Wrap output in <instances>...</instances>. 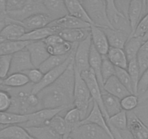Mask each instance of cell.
I'll return each mask as SVG.
<instances>
[{"label":"cell","mask_w":148,"mask_h":139,"mask_svg":"<svg viewBox=\"0 0 148 139\" xmlns=\"http://www.w3.org/2000/svg\"><path fill=\"white\" fill-rule=\"evenodd\" d=\"M74 59V58H73ZM75 66L73 59L63 74L54 83L38 93L40 109H64L73 107Z\"/></svg>","instance_id":"1"},{"label":"cell","mask_w":148,"mask_h":139,"mask_svg":"<svg viewBox=\"0 0 148 139\" xmlns=\"http://www.w3.org/2000/svg\"><path fill=\"white\" fill-rule=\"evenodd\" d=\"M94 101L86 82L80 73L75 69V82L73 89V107L78 109L82 121L86 118L93 106Z\"/></svg>","instance_id":"2"},{"label":"cell","mask_w":148,"mask_h":139,"mask_svg":"<svg viewBox=\"0 0 148 139\" xmlns=\"http://www.w3.org/2000/svg\"><path fill=\"white\" fill-rule=\"evenodd\" d=\"M80 2L90 18L92 25L101 28H112L107 17L106 1L82 0Z\"/></svg>","instance_id":"3"},{"label":"cell","mask_w":148,"mask_h":139,"mask_svg":"<svg viewBox=\"0 0 148 139\" xmlns=\"http://www.w3.org/2000/svg\"><path fill=\"white\" fill-rule=\"evenodd\" d=\"M92 40L89 35L83 41L78 43L74 55V66L75 69L82 73L89 69V56H90Z\"/></svg>","instance_id":"4"},{"label":"cell","mask_w":148,"mask_h":139,"mask_svg":"<svg viewBox=\"0 0 148 139\" xmlns=\"http://www.w3.org/2000/svg\"><path fill=\"white\" fill-rule=\"evenodd\" d=\"M69 137L73 139H111L102 127L91 124H80L72 130Z\"/></svg>","instance_id":"5"},{"label":"cell","mask_w":148,"mask_h":139,"mask_svg":"<svg viewBox=\"0 0 148 139\" xmlns=\"http://www.w3.org/2000/svg\"><path fill=\"white\" fill-rule=\"evenodd\" d=\"M106 12L108 20L112 28L126 33L131 36L132 30L129 20L116 9L114 1H106Z\"/></svg>","instance_id":"6"},{"label":"cell","mask_w":148,"mask_h":139,"mask_svg":"<svg viewBox=\"0 0 148 139\" xmlns=\"http://www.w3.org/2000/svg\"><path fill=\"white\" fill-rule=\"evenodd\" d=\"M39 13H47L43 1L27 0L25 6L21 10L7 13V18L15 22H22L26 18Z\"/></svg>","instance_id":"7"},{"label":"cell","mask_w":148,"mask_h":139,"mask_svg":"<svg viewBox=\"0 0 148 139\" xmlns=\"http://www.w3.org/2000/svg\"><path fill=\"white\" fill-rule=\"evenodd\" d=\"M81 76H82V78L84 80V81L86 82V85L89 88L92 99L97 104L99 108L100 109L101 112H102V114L108 123L109 117L107 114L105 107H104L103 101H102V91L97 80L95 73L89 68V70L81 73Z\"/></svg>","instance_id":"8"},{"label":"cell","mask_w":148,"mask_h":139,"mask_svg":"<svg viewBox=\"0 0 148 139\" xmlns=\"http://www.w3.org/2000/svg\"><path fill=\"white\" fill-rule=\"evenodd\" d=\"M75 51H76V49L73 51V52L72 55H71V57H70L65 62H63L62 65H60V66L55 68V69L52 70L50 71L47 72V73L44 74V77L43 78H42V80H41L40 83L33 86L31 92H32L33 93H35V94H38V93L40 91H42L43 89H46L47 87H48V86H49L50 85H52V83H55V82L56 81L62 74H63L64 72L66 70L68 67L69 66L71 62L73 61V59L74 58V55H75Z\"/></svg>","instance_id":"9"},{"label":"cell","mask_w":148,"mask_h":139,"mask_svg":"<svg viewBox=\"0 0 148 139\" xmlns=\"http://www.w3.org/2000/svg\"><path fill=\"white\" fill-rule=\"evenodd\" d=\"M64 109H42L36 112L29 114V120L25 123L19 125L24 128L31 127H40L48 125L49 121L55 116L60 114Z\"/></svg>","instance_id":"10"},{"label":"cell","mask_w":148,"mask_h":139,"mask_svg":"<svg viewBox=\"0 0 148 139\" xmlns=\"http://www.w3.org/2000/svg\"><path fill=\"white\" fill-rule=\"evenodd\" d=\"M147 1H142V0L130 1L129 14H128V19L132 30V35L130 37L133 36L139 21L146 15L145 12H147Z\"/></svg>","instance_id":"11"},{"label":"cell","mask_w":148,"mask_h":139,"mask_svg":"<svg viewBox=\"0 0 148 139\" xmlns=\"http://www.w3.org/2000/svg\"><path fill=\"white\" fill-rule=\"evenodd\" d=\"M52 28L55 33L62 30L68 29H86L91 27L90 24L80 20L74 17L68 15L60 19L52 21L47 25Z\"/></svg>","instance_id":"12"},{"label":"cell","mask_w":148,"mask_h":139,"mask_svg":"<svg viewBox=\"0 0 148 139\" xmlns=\"http://www.w3.org/2000/svg\"><path fill=\"white\" fill-rule=\"evenodd\" d=\"M34 68L31 62L30 54L28 49L25 48L23 50L12 55L10 74L17 73H24Z\"/></svg>","instance_id":"13"},{"label":"cell","mask_w":148,"mask_h":139,"mask_svg":"<svg viewBox=\"0 0 148 139\" xmlns=\"http://www.w3.org/2000/svg\"><path fill=\"white\" fill-rule=\"evenodd\" d=\"M127 130L134 139H148V127L135 112H127Z\"/></svg>","instance_id":"14"},{"label":"cell","mask_w":148,"mask_h":139,"mask_svg":"<svg viewBox=\"0 0 148 139\" xmlns=\"http://www.w3.org/2000/svg\"><path fill=\"white\" fill-rule=\"evenodd\" d=\"M31 62L35 68H38L49 56L46 44L43 41L30 42L26 46Z\"/></svg>","instance_id":"15"},{"label":"cell","mask_w":148,"mask_h":139,"mask_svg":"<svg viewBox=\"0 0 148 139\" xmlns=\"http://www.w3.org/2000/svg\"><path fill=\"white\" fill-rule=\"evenodd\" d=\"M90 36L92 44L97 51L103 56H106L110 49L108 39L102 28L91 25Z\"/></svg>","instance_id":"16"},{"label":"cell","mask_w":148,"mask_h":139,"mask_svg":"<svg viewBox=\"0 0 148 139\" xmlns=\"http://www.w3.org/2000/svg\"><path fill=\"white\" fill-rule=\"evenodd\" d=\"M6 25L2 32L0 33V37L6 41L20 40L26 33V30L22 25L18 22L12 21L6 18Z\"/></svg>","instance_id":"17"},{"label":"cell","mask_w":148,"mask_h":139,"mask_svg":"<svg viewBox=\"0 0 148 139\" xmlns=\"http://www.w3.org/2000/svg\"><path fill=\"white\" fill-rule=\"evenodd\" d=\"M85 123H91V124L96 125L102 127V129H104L108 133V134L109 135L111 139H114L106 119L105 118L100 109L99 108L98 105L95 102H94L93 106H92V108L90 112H89V115L86 117V118L82 120L80 124H85Z\"/></svg>","instance_id":"18"},{"label":"cell","mask_w":148,"mask_h":139,"mask_svg":"<svg viewBox=\"0 0 148 139\" xmlns=\"http://www.w3.org/2000/svg\"><path fill=\"white\" fill-rule=\"evenodd\" d=\"M52 22V18L47 13H39L26 18L19 23L25 28L27 33L34 30L45 28Z\"/></svg>","instance_id":"19"},{"label":"cell","mask_w":148,"mask_h":139,"mask_svg":"<svg viewBox=\"0 0 148 139\" xmlns=\"http://www.w3.org/2000/svg\"><path fill=\"white\" fill-rule=\"evenodd\" d=\"M43 3L47 14L51 17L52 21L60 19L68 15L65 1L60 0H43Z\"/></svg>","instance_id":"20"},{"label":"cell","mask_w":148,"mask_h":139,"mask_svg":"<svg viewBox=\"0 0 148 139\" xmlns=\"http://www.w3.org/2000/svg\"><path fill=\"white\" fill-rule=\"evenodd\" d=\"M103 91L107 92L109 94L118 98L119 99H122L126 96L132 94L123 85L119 80L116 76L111 77L105 82L103 86Z\"/></svg>","instance_id":"21"},{"label":"cell","mask_w":148,"mask_h":139,"mask_svg":"<svg viewBox=\"0 0 148 139\" xmlns=\"http://www.w3.org/2000/svg\"><path fill=\"white\" fill-rule=\"evenodd\" d=\"M108 39L110 47L123 49L130 36L123 31L110 28H102Z\"/></svg>","instance_id":"22"},{"label":"cell","mask_w":148,"mask_h":139,"mask_svg":"<svg viewBox=\"0 0 148 139\" xmlns=\"http://www.w3.org/2000/svg\"><path fill=\"white\" fill-rule=\"evenodd\" d=\"M0 139H34L19 125H8L0 130Z\"/></svg>","instance_id":"23"},{"label":"cell","mask_w":148,"mask_h":139,"mask_svg":"<svg viewBox=\"0 0 148 139\" xmlns=\"http://www.w3.org/2000/svg\"><path fill=\"white\" fill-rule=\"evenodd\" d=\"M57 34L65 42L71 44H78L90 35V28L86 29L62 30Z\"/></svg>","instance_id":"24"},{"label":"cell","mask_w":148,"mask_h":139,"mask_svg":"<svg viewBox=\"0 0 148 139\" xmlns=\"http://www.w3.org/2000/svg\"><path fill=\"white\" fill-rule=\"evenodd\" d=\"M65 4L67 10H68V15L92 25V21L88 16L86 10L82 6L80 1L67 0V1H65Z\"/></svg>","instance_id":"25"},{"label":"cell","mask_w":148,"mask_h":139,"mask_svg":"<svg viewBox=\"0 0 148 139\" xmlns=\"http://www.w3.org/2000/svg\"><path fill=\"white\" fill-rule=\"evenodd\" d=\"M102 56L95 49L93 45L92 44L90 51V56H89V68L92 70L95 73L96 78L100 86L101 89L103 92L104 83L102 80V75H101V69H102Z\"/></svg>","instance_id":"26"},{"label":"cell","mask_w":148,"mask_h":139,"mask_svg":"<svg viewBox=\"0 0 148 139\" xmlns=\"http://www.w3.org/2000/svg\"><path fill=\"white\" fill-rule=\"evenodd\" d=\"M25 129L34 139H62L60 136L48 125L31 127Z\"/></svg>","instance_id":"27"},{"label":"cell","mask_w":148,"mask_h":139,"mask_svg":"<svg viewBox=\"0 0 148 139\" xmlns=\"http://www.w3.org/2000/svg\"><path fill=\"white\" fill-rule=\"evenodd\" d=\"M28 42L24 41H6L0 42V56L13 55L14 54L26 48L29 44Z\"/></svg>","instance_id":"28"},{"label":"cell","mask_w":148,"mask_h":139,"mask_svg":"<svg viewBox=\"0 0 148 139\" xmlns=\"http://www.w3.org/2000/svg\"><path fill=\"white\" fill-rule=\"evenodd\" d=\"M106 57L116 67L127 70L129 61L123 49L110 47Z\"/></svg>","instance_id":"29"},{"label":"cell","mask_w":148,"mask_h":139,"mask_svg":"<svg viewBox=\"0 0 148 139\" xmlns=\"http://www.w3.org/2000/svg\"><path fill=\"white\" fill-rule=\"evenodd\" d=\"M102 101H103L104 107L108 117H113L122 111L121 107V100L107 92H102Z\"/></svg>","instance_id":"30"},{"label":"cell","mask_w":148,"mask_h":139,"mask_svg":"<svg viewBox=\"0 0 148 139\" xmlns=\"http://www.w3.org/2000/svg\"><path fill=\"white\" fill-rule=\"evenodd\" d=\"M29 83L28 77L23 73H12L3 80V86L7 89H20Z\"/></svg>","instance_id":"31"},{"label":"cell","mask_w":148,"mask_h":139,"mask_svg":"<svg viewBox=\"0 0 148 139\" xmlns=\"http://www.w3.org/2000/svg\"><path fill=\"white\" fill-rule=\"evenodd\" d=\"M76 46H77V44L76 45V46H75V48L73 49V50L71 53L68 54V55H62V56L50 55V56H49V57H48L47 59L46 60H45V62H44L43 63H42L38 68L41 71H42L44 74L47 73V72L50 71V70H52L55 69V68H56L57 67L62 65L63 62H65V61H66L70 57H71V55H72L73 51L75 50V49H76Z\"/></svg>","instance_id":"32"},{"label":"cell","mask_w":148,"mask_h":139,"mask_svg":"<svg viewBox=\"0 0 148 139\" xmlns=\"http://www.w3.org/2000/svg\"><path fill=\"white\" fill-rule=\"evenodd\" d=\"M143 43V39L141 37L132 36L128 39L124 47H123V50H124L129 62L136 59L138 53H139L141 46H142Z\"/></svg>","instance_id":"33"},{"label":"cell","mask_w":148,"mask_h":139,"mask_svg":"<svg viewBox=\"0 0 148 139\" xmlns=\"http://www.w3.org/2000/svg\"><path fill=\"white\" fill-rule=\"evenodd\" d=\"M52 34H55V31L51 28L47 26L45 28H39V29L34 30V31L27 32L20 39V41H24V42H28L44 41L45 39L49 37V36H51Z\"/></svg>","instance_id":"34"},{"label":"cell","mask_w":148,"mask_h":139,"mask_svg":"<svg viewBox=\"0 0 148 139\" xmlns=\"http://www.w3.org/2000/svg\"><path fill=\"white\" fill-rule=\"evenodd\" d=\"M48 126L53 129L59 136L62 138V139H67L70 136L71 130L67 126L64 117L60 114L55 116L52 120L49 121Z\"/></svg>","instance_id":"35"},{"label":"cell","mask_w":148,"mask_h":139,"mask_svg":"<svg viewBox=\"0 0 148 139\" xmlns=\"http://www.w3.org/2000/svg\"><path fill=\"white\" fill-rule=\"evenodd\" d=\"M28 120H29V114H18L10 112H0V124L4 125H21L26 123Z\"/></svg>","instance_id":"36"},{"label":"cell","mask_w":148,"mask_h":139,"mask_svg":"<svg viewBox=\"0 0 148 139\" xmlns=\"http://www.w3.org/2000/svg\"><path fill=\"white\" fill-rule=\"evenodd\" d=\"M127 112L122 110L113 117H110L108 124L110 128H115L120 131L127 129Z\"/></svg>","instance_id":"37"},{"label":"cell","mask_w":148,"mask_h":139,"mask_svg":"<svg viewBox=\"0 0 148 139\" xmlns=\"http://www.w3.org/2000/svg\"><path fill=\"white\" fill-rule=\"evenodd\" d=\"M64 120H65L67 126L72 132V130L76 128L77 126H79L82 122L80 112L76 107H73L66 112L65 114L64 115Z\"/></svg>","instance_id":"38"},{"label":"cell","mask_w":148,"mask_h":139,"mask_svg":"<svg viewBox=\"0 0 148 139\" xmlns=\"http://www.w3.org/2000/svg\"><path fill=\"white\" fill-rule=\"evenodd\" d=\"M127 71L132 80L134 95L136 96L138 83H139V78H140L141 76L140 70H139V65H138L136 59H134L133 60H131L130 62H129V65H128L127 67Z\"/></svg>","instance_id":"39"},{"label":"cell","mask_w":148,"mask_h":139,"mask_svg":"<svg viewBox=\"0 0 148 139\" xmlns=\"http://www.w3.org/2000/svg\"><path fill=\"white\" fill-rule=\"evenodd\" d=\"M115 76L132 94H134L133 83H132V80L128 73L127 70L116 67V75Z\"/></svg>","instance_id":"40"},{"label":"cell","mask_w":148,"mask_h":139,"mask_svg":"<svg viewBox=\"0 0 148 139\" xmlns=\"http://www.w3.org/2000/svg\"><path fill=\"white\" fill-rule=\"evenodd\" d=\"M141 75L148 68V40L144 42L136 57Z\"/></svg>","instance_id":"41"},{"label":"cell","mask_w":148,"mask_h":139,"mask_svg":"<svg viewBox=\"0 0 148 139\" xmlns=\"http://www.w3.org/2000/svg\"><path fill=\"white\" fill-rule=\"evenodd\" d=\"M101 75H102V80H103L104 83L108 79L116 75V67L110 62L106 56L102 57Z\"/></svg>","instance_id":"42"},{"label":"cell","mask_w":148,"mask_h":139,"mask_svg":"<svg viewBox=\"0 0 148 139\" xmlns=\"http://www.w3.org/2000/svg\"><path fill=\"white\" fill-rule=\"evenodd\" d=\"M139 104V98L134 94H130L126 97L121 99V107L122 110L128 112H132L136 109Z\"/></svg>","instance_id":"43"},{"label":"cell","mask_w":148,"mask_h":139,"mask_svg":"<svg viewBox=\"0 0 148 139\" xmlns=\"http://www.w3.org/2000/svg\"><path fill=\"white\" fill-rule=\"evenodd\" d=\"M12 105V96L5 87L0 88V112H8Z\"/></svg>","instance_id":"44"},{"label":"cell","mask_w":148,"mask_h":139,"mask_svg":"<svg viewBox=\"0 0 148 139\" xmlns=\"http://www.w3.org/2000/svg\"><path fill=\"white\" fill-rule=\"evenodd\" d=\"M12 56H0V79L4 80L10 74Z\"/></svg>","instance_id":"45"},{"label":"cell","mask_w":148,"mask_h":139,"mask_svg":"<svg viewBox=\"0 0 148 139\" xmlns=\"http://www.w3.org/2000/svg\"><path fill=\"white\" fill-rule=\"evenodd\" d=\"M24 74L28 77L30 83L33 85H36L41 82L44 77V73L39 68H33V69L24 72Z\"/></svg>","instance_id":"46"},{"label":"cell","mask_w":148,"mask_h":139,"mask_svg":"<svg viewBox=\"0 0 148 139\" xmlns=\"http://www.w3.org/2000/svg\"><path fill=\"white\" fill-rule=\"evenodd\" d=\"M148 31V13H146V15L141 19L134 33L133 36L134 37H141L142 38L145 34Z\"/></svg>","instance_id":"47"},{"label":"cell","mask_w":148,"mask_h":139,"mask_svg":"<svg viewBox=\"0 0 148 139\" xmlns=\"http://www.w3.org/2000/svg\"><path fill=\"white\" fill-rule=\"evenodd\" d=\"M148 89V68L141 75L139 83L137 86V93L136 96L138 98L141 97L145 93Z\"/></svg>","instance_id":"48"},{"label":"cell","mask_w":148,"mask_h":139,"mask_svg":"<svg viewBox=\"0 0 148 139\" xmlns=\"http://www.w3.org/2000/svg\"><path fill=\"white\" fill-rule=\"evenodd\" d=\"M26 2L27 0H8L6 1L7 13L21 10Z\"/></svg>","instance_id":"49"},{"label":"cell","mask_w":148,"mask_h":139,"mask_svg":"<svg viewBox=\"0 0 148 139\" xmlns=\"http://www.w3.org/2000/svg\"><path fill=\"white\" fill-rule=\"evenodd\" d=\"M114 4L116 9H117L122 15H123L126 18H128L130 1H126V0H116V1H114Z\"/></svg>","instance_id":"50"},{"label":"cell","mask_w":148,"mask_h":139,"mask_svg":"<svg viewBox=\"0 0 148 139\" xmlns=\"http://www.w3.org/2000/svg\"><path fill=\"white\" fill-rule=\"evenodd\" d=\"M0 16L7 18L6 1L5 0H0Z\"/></svg>","instance_id":"51"},{"label":"cell","mask_w":148,"mask_h":139,"mask_svg":"<svg viewBox=\"0 0 148 139\" xmlns=\"http://www.w3.org/2000/svg\"><path fill=\"white\" fill-rule=\"evenodd\" d=\"M119 132H120L122 139H134L127 129L124 130H120Z\"/></svg>","instance_id":"52"},{"label":"cell","mask_w":148,"mask_h":139,"mask_svg":"<svg viewBox=\"0 0 148 139\" xmlns=\"http://www.w3.org/2000/svg\"><path fill=\"white\" fill-rule=\"evenodd\" d=\"M147 100H148V89H147V90L145 91V93H144V94L142 95L141 97L139 98V104L143 103V102H146V101H147Z\"/></svg>","instance_id":"53"},{"label":"cell","mask_w":148,"mask_h":139,"mask_svg":"<svg viewBox=\"0 0 148 139\" xmlns=\"http://www.w3.org/2000/svg\"><path fill=\"white\" fill-rule=\"evenodd\" d=\"M6 25V22L5 21H0V33L2 32V31L3 30V28H5V26Z\"/></svg>","instance_id":"54"},{"label":"cell","mask_w":148,"mask_h":139,"mask_svg":"<svg viewBox=\"0 0 148 139\" xmlns=\"http://www.w3.org/2000/svg\"><path fill=\"white\" fill-rule=\"evenodd\" d=\"M142 39H143V42H146V41L148 40V31L145 34V36L142 37Z\"/></svg>","instance_id":"55"},{"label":"cell","mask_w":148,"mask_h":139,"mask_svg":"<svg viewBox=\"0 0 148 139\" xmlns=\"http://www.w3.org/2000/svg\"><path fill=\"white\" fill-rule=\"evenodd\" d=\"M7 125H2V124H0V130H2V129H4L5 127H6Z\"/></svg>","instance_id":"56"},{"label":"cell","mask_w":148,"mask_h":139,"mask_svg":"<svg viewBox=\"0 0 148 139\" xmlns=\"http://www.w3.org/2000/svg\"><path fill=\"white\" fill-rule=\"evenodd\" d=\"M3 86V80H1L0 79V88Z\"/></svg>","instance_id":"57"},{"label":"cell","mask_w":148,"mask_h":139,"mask_svg":"<svg viewBox=\"0 0 148 139\" xmlns=\"http://www.w3.org/2000/svg\"><path fill=\"white\" fill-rule=\"evenodd\" d=\"M7 18H3V17L0 16V21H5Z\"/></svg>","instance_id":"58"},{"label":"cell","mask_w":148,"mask_h":139,"mask_svg":"<svg viewBox=\"0 0 148 139\" xmlns=\"http://www.w3.org/2000/svg\"><path fill=\"white\" fill-rule=\"evenodd\" d=\"M2 41H3V39H2V38L0 37V42H2Z\"/></svg>","instance_id":"59"},{"label":"cell","mask_w":148,"mask_h":139,"mask_svg":"<svg viewBox=\"0 0 148 139\" xmlns=\"http://www.w3.org/2000/svg\"><path fill=\"white\" fill-rule=\"evenodd\" d=\"M67 139H73V138H71V137H68Z\"/></svg>","instance_id":"60"},{"label":"cell","mask_w":148,"mask_h":139,"mask_svg":"<svg viewBox=\"0 0 148 139\" xmlns=\"http://www.w3.org/2000/svg\"><path fill=\"white\" fill-rule=\"evenodd\" d=\"M2 87H3V86H2ZM2 87H1V88H2Z\"/></svg>","instance_id":"61"}]
</instances>
